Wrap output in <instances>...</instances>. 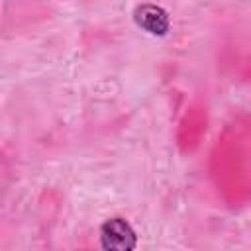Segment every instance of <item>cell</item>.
I'll use <instances>...</instances> for the list:
<instances>
[{
    "label": "cell",
    "mask_w": 251,
    "mask_h": 251,
    "mask_svg": "<svg viewBox=\"0 0 251 251\" xmlns=\"http://www.w3.org/2000/svg\"><path fill=\"white\" fill-rule=\"evenodd\" d=\"M100 245L114 251H129L137 245V235L124 218H108L100 226Z\"/></svg>",
    "instance_id": "cell-1"
},
{
    "label": "cell",
    "mask_w": 251,
    "mask_h": 251,
    "mask_svg": "<svg viewBox=\"0 0 251 251\" xmlns=\"http://www.w3.org/2000/svg\"><path fill=\"white\" fill-rule=\"evenodd\" d=\"M133 22L139 29H143L149 35H157V37L167 35L171 29V18H169L167 10H163L161 6L151 4V2L139 4L133 10Z\"/></svg>",
    "instance_id": "cell-2"
}]
</instances>
